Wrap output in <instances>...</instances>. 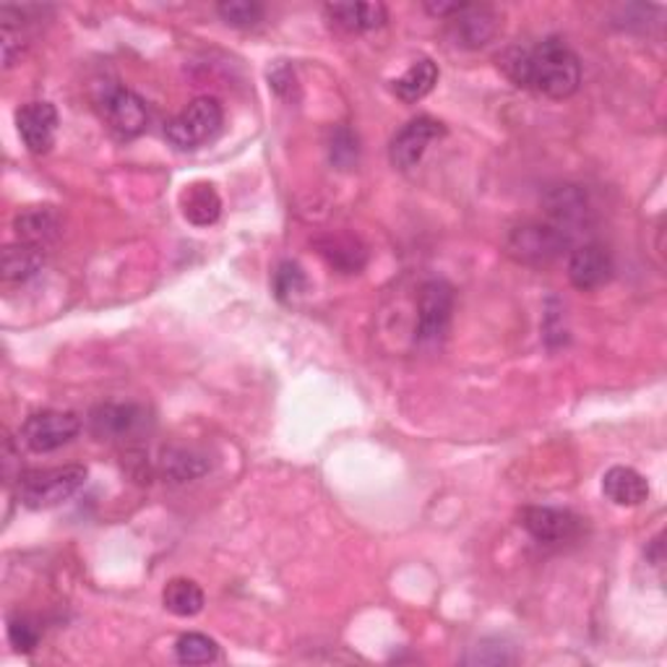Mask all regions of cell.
Instances as JSON below:
<instances>
[{"label": "cell", "mask_w": 667, "mask_h": 667, "mask_svg": "<svg viewBox=\"0 0 667 667\" xmlns=\"http://www.w3.org/2000/svg\"><path fill=\"white\" fill-rule=\"evenodd\" d=\"M102 120L118 139H136L149 126V110L139 94L126 87H107L97 100Z\"/></svg>", "instance_id": "obj_7"}, {"label": "cell", "mask_w": 667, "mask_h": 667, "mask_svg": "<svg viewBox=\"0 0 667 667\" xmlns=\"http://www.w3.org/2000/svg\"><path fill=\"white\" fill-rule=\"evenodd\" d=\"M571 235L553 222H521L506 235V253L527 266H548L563 256Z\"/></svg>", "instance_id": "obj_4"}, {"label": "cell", "mask_w": 667, "mask_h": 667, "mask_svg": "<svg viewBox=\"0 0 667 667\" xmlns=\"http://www.w3.org/2000/svg\"><path fill=\"white\" fill-rule=\"evenodd\" d=\"M498 68L514 87L550 100H568L582 84L579 58L561 37H548L534 47H508L498 55Z\"/></svg>", "instance_id": "obj_1"}, {"label": "cell", "mask_w": 667, "mask_h": 667, "mask_svg": "<svg viewBox=\"0 0 667 667\" xmlns=\"http://www.w3.org/2000/svg\"><path fill=\"white\" fill-rule=\"evenodd\" d=\"M162 602L177 618H194L204 610L206 597L194 579H173L164 587Z\"/></svg>", "instance_id": "obj_22"}, {"label": "cell", "mask_w": 667, "mask_h": 667, "mask_svg": "<svg viewBox=\"0 0 667 667\" xmlns=\"http://www.w3.org/2000/svg\"><path fill=\"white\" fill-rule=\"evenodd\" d=\"M449 22L457 45L470 47V50L485 47L498 34V16L485 5H464Z\"/></svg>", "instance_id": "obj_13"}, {"label": "cell", "mask_w": 667, "mask_h": 667, "mask_svg": "<svg viewBox=\"0 0 667 667\" xmlns=\"http://www.w3.org/2000/svg\"><path fill=\"white\" fill-rule=\"evenodd\" d=\"M225 110L217 97H196L164 126V139L177 151H196L215 141L222 130Z\"/></svg>", "instance_id": "obj_3"}, {"label": "cell", "mask_w": 667, "mask_h": 667, "mask_svg": "<svg viewBox=\"0 0 667 667\" xmlns=\"http://www.w3.org/2000/svg\"><path fill=\"white\" fill-rule=\"evenodd\" d=\"M453 287L446 279H430L417 295L415 340L421 345H438L451 326Z\"/></svg>", "instance_id": "obj_5"}, {"label": "cell", "mask_w": 667, "mask_h": 667, "mask_svg": "<svg viewBox=\"0 0 667 667\" xmlns=\"http://www.w3.org/2000/svg\"><path fill=\"white\" fill-rule=\"evenodd\" d=\"M217 13L222 16V22L238 30H248V26H256L264 19V5L251 3V0H227V3L217 5Z\"/></svg>", "instance_id": "obj_25"}, {"label": "cell", "mask_w": 667, "mask_h": 667, "mask_svg": "<svg viewBox=\"0 0 667 667\" xmlns=\"http://www.w3.org/2000/svg\"><path fill=\"white\" fill-rule=\"evenodd\" d=\"M87 478V467L81 464L53 467V470H32L19 478V501H22L26 508H34V511L60 506L84 487Z\"/></svg>", "instance_id": "obj_2"}, {"label": "cell", "mask_w": 667, "mask_h": 667, "mask_svg": "<svg viewBox=\"0 0 667 667\" xmlns=\"http://www.w3.org/2000/svg\"><path fill=\"white\" fill-rule=\"evenodd\" d=\"M613 277V258L600 243H584L568 256V279L576 290L593 292Z\"/></svg>", "instance_id": "obj_11"}, {"label": "cell", "mask_w": 667, "mask_h": 667, "mask_svg": "<svg viewBox=\"0 0 667 667\" xmlns=\"http://www.w3.org/2000/svg\"><path fill=\"white\" fill-rule=\"evenodd\" d=\"M81 433V417L76 412L45 410L34 412L22 425V441L34 453H50L64 449Z\"/></svg>", "instance_id": "obj_6"}, {"label": "cell", "mask_w": 667, "mask_h": 667, "mask_svg": "<svg viewBox=\"0 0 667 667\" xmlns=\"http://www.w3.org/2000/svg\"><path fill=\"white\" fill-rule=\"evenodd\" d=\"M24 43H22V30H13V26L3 24V64L5 68L16 66V60L22 58Z\"/></svg>", "instance_id": "obj_29"}, {"label": "cell", "mask_w": 667, "mask_h": 667, "mask_svg": "<svg viewBox=\"0 0 667 667\" xmlns=\"http://www.w3.org/2000/svg\"><path fill=\"white\" fill-rule=\"evenodd\" d=\"M315 245H319V253L326 258V264L342 274H357L368 261L366 245L353 235H326L315 240Z\"/></svg>", "instance_id": "obj_16"}, {"label": "cell", "mask_w": 667, "mask_h": 667, "mask_svg": "<svg viewBox=\"0 0 667 667\" xmlns=\"http://www.w3.org/2000/svg\"><path fill=\"white\" fill-rule=\"evenodd\" d=\"M183 215L191 225H215L222 215V198L211 183H194L183 191Z\"/></svg>", "instance_id": "obj_19"}, {"label": "cell", "mask_w": 667, "mask_h": 667, "mask_svg": "<svg viewBox=\"0 0 667 667\" xmlns=\"http://www.w3.org/2000/svg\"><path fill=\"white\" fill-rule=\"evenodd\" d=\"M308 290V277L306 272L300 269L298 264L292 261H285L279 264V269L274 272V292H277L279 300H292Z\"/></svg>", "instance_id": "obj_26"}, {"label": "cell", "mask_w": 667, "mask_h": 667, "mask_svg": "<svg viewBox=\"0 0 667 667\" xmlns=\"http://www.w3.org/2000/svg\"><path fill=\"white\" fill-rule=\"evenodd\" d=\"M336 26L347 32H373L387 24V5L381 3H334L326 9Z\"/></svg>", "instance_id": "obj_17"}, {"label": "cell", "mask_w": 667, "mask_h": 667, "mask_svg": "<svg viewBox=\"0 0 667 667\" xmlns=\"http://www.w3.org/2000/svg\"><path fill=\"white\" fill-rule=\"evenodd\" d=\"M548 215L553 217V225L568 232L571 225L582 222L587 217V196L576 185H559L545 198Z\"/></svg>", "instance_id": "obj_20"}, {"label": "cell", "mask_w": 667, "mask_h": 667, "mask_svg": "<svg viewBox=\"0 0 667 667\" xmlns=\"http://www.w3.org/2000/svg\"><path fill=\"white\" fill-rule=\"evenodd\" d=\"M149 428V412L139 404H100L89 415V430L100 441H130Z\"/></svg>", "instance_id": "obj_8"}, {"label": "cell", "mask_w": 667, "mask_h": 667, "mask_svg": "<svg viewBox=\"0 0 667 667\" xmlns=\"http://www.w3.org/2000/svg\"><path fill=\"white\" fill-rule=\"evenodd\" d=\"M446 136V126L441 120L430 118V115H421V118L410 120L399 134L391 139L389 160L399 170H412L423 160L425 151L433 141Z\"/></svg>", "instance_id": "obj_9"}, {"label": "cell", "mask_w": 667, "mask_h": 667, "mask_svg": "<svg viewBox=\"0 0 667 667\" xmlns=\"http://www.w3.org/2000/svg\"><path fill=\"white\" fill-rule=\"evenodd\" d=\"M9 639H11V644L16 646V652L30 655V652L37 649V644H39V629L30 621V618L13 616L9 621Z\"/></svg>", "instance_id": "obj_28"}, {"label": "cell", "mask_w": 667, "mask_h": 667, "mask_svg": "<svg viewBox=\"0 0 667 667\" xmlns=\"http://www.w3.org/2000/svg\"><path fill=\"white\" fill-rule=\"evenodd\" d=\"M13 230L22 243L45 248L60 235V215L53 206H32L13 219Z\"/></svg>", "instance_id": "obj_15"}, {"label": "cell", "mask_w": 667, "mask_h": 667, "mask_svg": "<svg viewBox=\"0 0 667 667\" xmlns=\"http://www.w3.org/2000/svg\"><path fill=\"white\" fill-rule=\"evenodd\" d=\"M436 84H438V66L433 64L430 58H421L394 81V94L402 102H407V105H415V102L428 97Z\"/></svg>", "instance_id": "obj_18"}, {"label": "cell", "mask_w": 667, "mask_h": 667, "mask_svg": "<svg viewBox=\"0 0 667 667\" xmlns=\"http://www.w3.org/2000/svg\"><path fill=\"white\" fill-rule=\"evenodd\" d=\"M329 154H332V162L340 170H349L357 162V139L349 128H336L332 134V141H329Z\"/></svg>", "instance_id": "obj_27"}, {"label": "cell", "mask_w": 667, "mask_h": 667, "mask_svg": "<svg viewBox=\"0 0 667 667\" xmlns=\"http://www.w3.org/2000/svg\"><path fill=\"white\" fill-rule=\"evenodd\" d=\"M175 657L183 665H209L219 657V646L206 634H183L175 642Z\"/></svg>", "instance_id": "obj_24"}, {"label": "cell", "mask_w": 667, "mask_h": 667, "mask_svg": "<svg viewBox=\"0 0 667 667\" xmlns=\"http://www.w3.org/2000/svg\"><path fill=\"white\" fill-rule=\"evenodd\" d=\"M16 128L32 154H45L58 134V110L50 102H26L16 110Z\"/></svg>", "instance_id": "obj_12"}, {"label": "cell", "mask_w": 667, "mask_h": 667, "mask_svg": "<svg viewBox=\"0 0 667 667\" xmlns=\"http://www.w3.org/2000/svg\"><path fill=\"white\" fill-rule=\"evenodd\" d=\"M602 493L616 506H642L649 498V483L631 467H613L605 472Z\"/></svg>", "instance_id": "obj_14"}, {"label": "cell", "mask_w": 667, "mask_h": 667, "mask_svg": "<svg viewBox=\"0 0 667 667\" xmlns=\"http://www.w3.org/2000/svg\"><path fill=\"white\" fill-rule=\"evenodd\" d=\"M45 266V248L32 243H13L3 251V279L26 281Z\"/></svg>", "instance_id": "obj_21"}, {"label": "cell", "mask_w": 667, "mask_h": 667, "mask_svg": "<svg viewBox=\"0 0 667 667\" xmlns=\"http://www.w3.org/2000/svg\"><path fill=\"white\" fill-rule=\"evenodd\" d=\"M160 472L173 483H188V480L202 478L209 472V462L202 453L188 451V449H168L162 451L160 459Z\"/></svg>", "instance_id": "obj_23"}, {"label": "cell", "mask_w": 667, "mask_h": 667, "mask_svg": "<svg viewBox=\"0 0 667 667\" xmlns=\"http://www.w3.org/2000/svg\"><path fill=\"white\" fill-rule=\"evenodd\" d=\"M519 525L527 529L538 542L545 545H559V542H568L576 538L582 529V519L576 514L563 511V508L550 506H527L519 514Z\"/></svg>", "instance_id": "obj_10"}]
</instances>
